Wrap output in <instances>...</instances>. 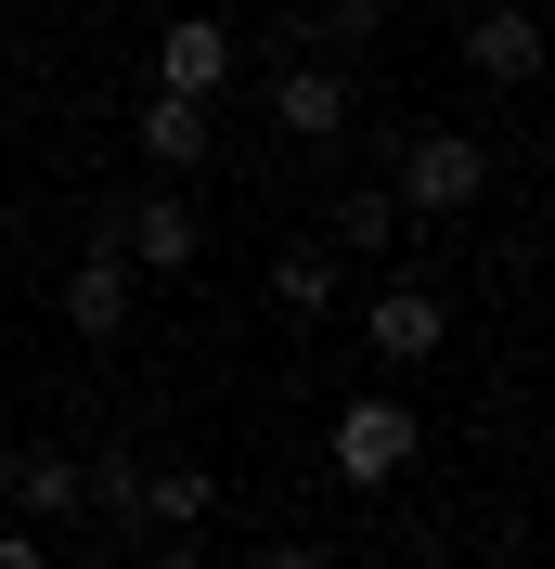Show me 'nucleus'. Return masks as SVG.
Masks as SVG:
<instances>
[{"mask_svg":"<svg viewBox=\"0 0 555 569\" xmlns=\"http://www.w3.org/2000/svg\"><path fill=\"white\" fill-rule=\"evenodd\" d=\"M491 194V142L478 130H414L401 142V220H465Z\"/></svg>","mask_w":555,"mask_h":569,"instance_id":"nucleus-1","label":"nucleus"},{"mask_svg":"<svg viewBox=\"0 0 555 569\" xmlns=\"http://www.w3.org/2000/svg\"><path fill=\"white\" fill-rule=\"evenodd\" d=\"M91 247H117L130 272H194V259H208V220L181 208V181H155V194L104 208V233H91Z\"/></svg>","mask_w":555,"mask_h":569,"instance_id":"nucleus-2","label":"nucleus"},{"mask_svg":"<svg viewBox=\"0 0 555 569\" xmlns=\"http://www.w3.org/2000/svg\"><path fill=\"white\" fill-rule=\"evenodd\" d=\"M414 440H426V427H414V401L362 389V401L336 415V440H323V453H336V479H349V492H375V479H401V466H414Z\"/></svg>","mask_w":555,"mask_h":569,"instance_id":"nucleus-3","label":"nucleus"},{"mask_svg":"<svg viewBox=\"0 0 555 569\" xmlns=\"http://www.w3.org/2000/svg\"><path fill=\"white\" fill-rule=\"evenodd\" d=\"M0 505H13L27 531H65L78 505H91V479H78V453H52V440H13V453H0Z\"/></svg>","mask_w":555,"mask_h":569,"instance_id":"nucleus-4","label":"nucleus"},{"mask_svg":"<svg viewBox=\"0 0 555 569\" xmlns=\"http://www.w3.org/2000/svg\"><path fill=\"white\" fill-rule=\"evenodd\" d=\"M362 337H375V362H387V376H414V362H440L452 311L426 298V284H375V323H362Z\"/></svg>","mask_w":555,"mask_h":569,"instance_id":"nucleus-5","label":"nucleus"},{"mask_svg":"<svg viewBox=\"0 0 555 569\" xmlns=\"http://www.w3.org/2000/svg\"><path fill=\"white\" fill-rule=\"evenodd\" d=\"M465 66L504 78V91H529V78H543V13H529V0H491L478 27H465Z\"/></svg>","mask_w":555,"mask_h":569,"instance_id":"nucleus-6","label":"nucleus"},{"mask_svg":"<svg viewBox=\"0 0 555 569\" xmlns=\"http://www.w3.org/2000/svg\"><path fill=\"white\" fill-rule=\"evenodd\" d=\"M220 78H233V27H220V13H181V27L155 39V91H194V104H220Z\"/></svg>","mask_w":555,"mask_h":569,"instance_id":"nucleus-7","label":"nucleus"},{"mask_svg":"<svg viewBox=\"0 0 555 569\" xmlns=\"http://www.w3.org/2000/svg\"><path fill=\"white\" fill-rule=\"evenodd\" d=\"M272 130H284V142H336V130H349V78H336V66H284V78H272Z\"/></svg>","mask_w":555,"mask_h":569,"instance_id":"nucleus-8","label":"nucleus"},{"mask_svg":"<svg viewBox=\"0 0 555 569\" xmlns=\"http://www.w3.org/2000/svg\"><path fill=\"white\" fill-rule=\"evenodd\" d=\"M142 156H155V181H181L194 169V156H208V104H194V91H142Z\"/></svg>","mask_w":555,"mask_h":569,"instance_id":"nucleus-9","label":"nucleus"},{"mask_svg":"<svg viewBox=\"0 0 555 569\" xmlns=\"http://www.w3.org/2000/svg\"><path fill=\"white\" fill-rule=\"evenodd\" d=\"M65 323H78V337H117V323H130V259H117V247H91L65 272Z\"/></svg>","mask_w":555,"mask_h":569,"instance_id":"nucleus-10","label":"nucleus"},{"mask_svg":"<svg viewBox=\"0 0 555 569\" xmlns=\"http://www.w3.org/2000/svg\"><path fill=\"white\" fill-rule=\"evenodd\" d=\"M208 505H220V479H208V466H142V531H194V518H208Z\"/></svg>","mask_w":555,"mask_h":569,"instance_id":"nucleus-11","label":"nucleus"},{"mask_svg":"<svg viewBox=\"0 0 555 569\" xmlns=\"http://www.w3.org/2000/svg\"><path fill=\"white\" fill-rule=\"evenodd\" d=\"M336 247H401V194H387V181H362V194H336Z\"/></svg>","mask_w":555,"mask_h":569,"instance_id":"nucleus-12","label":"nucleus"},{"mask_svg":"<svg viewBox=\"0 0 555 569\" xmlns=\"http://www.w3.org/2000/svg\"><path fill=\"white\" fill-rule=\"evenodd\" d=\"M272 298H284L297 323H311V311H336V259H323V247H284V259H272Z\"/></svg>","mask_w":555,"mask_h":569,"instance_id":"nucleus-13","label":"nucleus"},{"mask_svg":"<svg viewBox=\"0 0 555 569\" xmlns=\"http://www.w3.org/2000/svg\"><path fill=\"white\" fill-rule=\"evenodd\" d=\"M78 479H91V505H117V518H142V453H130V440H117L104 466H78Z\"/></svg>","mask_w":555,"mask_h":569,"instance_id":"nucleus-14","label":"nucleus"},{"mask_svg":"<svg viewBox=\"0 0 555 569\" xmlns=\"http://www.w3.org/2000/svg\"><path fill=\"white\" fill-rule=\"evenodd\" d=\"M311 39H375V0H323V27Z\"/></svg>","mask_w":555,"mask_h":569,"instance_id":"nucleus-15","label":"nucleus"},{"mask_svg":"<svg viewBox=\"0 0 555 569\" xmlns=\"http://www.w3.org/2000/svg\"><path fill=\"white\" fill-rule=\"evenodd\" d=\"M0 569H52V531H0Z\"/></svg>","mask_w":555,"mask_h":569,"instance_id":"nucleus-16","label":"nucleus"},{"mask_svg":"<svg viewBox=\"0 0 555 569\" xmlns=\"http://www.w3.org/2000/svg\"><path fill=\"white\" fill-rule=\"evenodd\" d=\"M259 569H336L323 543H259Z\"/></svg>","mask_w":555,"mask_h":569,"instance_id":"nucleus-17","label":"nucleus"},{"mask_svg":"<svg viewBox=\"0 0 555 569\" xmlns=\"http://www.w3.org/2000/svg\"><path fill=\"white\" fill-rule=\"evenodd\" d=\"M155 569H208V557H194V543H155Z\"/></svg>","mask_w":555,"mask_h":569,"instance_id":"nucleus-18","label":"nucleus"}]
</instances>
